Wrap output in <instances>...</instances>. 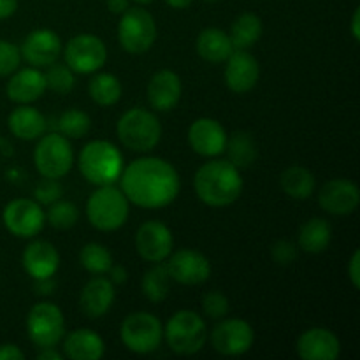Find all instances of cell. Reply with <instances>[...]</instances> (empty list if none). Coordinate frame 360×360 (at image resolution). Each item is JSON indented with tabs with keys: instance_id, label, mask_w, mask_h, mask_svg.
Listing matches in <instances>:
<instances>
[{
	"instance_id": "obj_6",
	"label": "cell",
	"mask_w": 360,
	"mask_h": 360,
	"mask_svg": "<svg viewBox=\"0 0 360 360\" xmlns=\"http://www.w3.org/2000/svg\"><path fill=\"white\" fill-rule=\"evenodd\" d=\"M164 336L174 354L195 355L206 345L207 327L199 313L181 309L167 320Z\"/></svg>"
},
{
	"instance_id": "obj_19",
	"label": "cell",
	"mask_w": 360,
	"mask_h": 360,
	"mask_svg": "<svg viewBox=\"0 0 360 360\" xmlns=\"http://www.w3.org/2000/svg\"><path fill=\"white\" fill-rule=\"evenodd\" d=\"M188 144L200 157H218L225 151L227 132L214 118H199L190 125Z\"/></svg>"
},
{
	"instance_id": "obj_27",
	"label": "cell",
	"mask_w": 360,
	"mask_h": 360,
	"mask_svg": "<svg viewBox=\"0 0 360 360\" xmlns=\"http://www.w3.org/2000/svg\"><path fill=\"white\" fill-rule=\"evenodd\" d=\"M195 48L200 58L210 63L225 62L234 51L229 34L220 28H204L197 37Z\"/></svg>"
},
{
	"instance_id": "obj_44",
	"label": "cell",
	"mask_w": 360,
	"mask_h": 360,
	"mask_svg": "<svg viewBox=\"0 0 360 360\" xmlns=\"http://www.w3.org/2000/svg\"><path fill=\"white\" fill-rule=\"evenodd\" d=\"M108 273H109V280H111L112 285H123L127 283V280H129V273H127L125 267L122 266H111V269H109Z\"/></svg>"
},
{
	"instance_id": "obj_16",
	"label": "cell",
	"mask_w": 360,
	"mask_h": 360,
	"mask_svg": "<svg viewBox=\"0 0 360 360\" xmlns=\"http://www.w3.org/2000/svg\"><path fill=\"white\" fill-rule=\"evenodd\" d=\"M20 51L21 58L30 63L32 67L46 69L58 60L60 53H62V39L49 28H37L25 37L23 44L20 46Z\"/></svg>"
},
{
	"instance_id": "obj_28",
	"label": "cell",
	"mask_w": 360,
	"mask_h": 360,
	"mask_svg": "<svg viewBox=\"0 0 360 360\" xmlns=\"http://www.w3.org/2000/svg\"><path fill=\"white\" fill-rule=\"evenodd\" d=\"M333 241V229L323 218H311L299 229L297 246L306 253H322L329 248Z\"/></svg>"
},
{
	"instance_id": "obj_22",
	"label": "cell",
	"mask_w": 360,
	"mask_h": 360,
	"mask_svg": "<svg viewBox=\"0 0 360 360\" xmlns=\"http://www.w3.org/2000/svg\"><path fill=\"white\" fill-rule=\"evenodd\" d=\"M46 77L42 70L37 67H27V69H18L11 74L7 81L6 94L9 101L14 104H32L39 101L46 94Z\"/></svg>"
},
{
	"instance_id": "obj_42",
	"label": "cell",
	"mask_w": 360,
	"mask_h": 360,
	"mask_svg": "<svg viewBox=\"0 0 360 360\" xmlns=\"http://www.w3.org/2000/svg\"><path fill=\"white\" fill-rule=\"evenodd\" d=\"M348 278L352 281V287L360 288V252L355 250L348 264Z\"/></svg>"
},
{
	"instance_id": "obj_46",
	"label": "cell",
	"mask_w": 360,
	"mask_h": 360,
	"mask_svg": "<svg viewBox=\"0 0 360 360\" xmlns=\"http://www.w3.org/2000/svg\"><path fill=\"white\" fill-rule=\"evenodd\" d=\"M18 11V0H0V20H7Z\"/></svg>"
},
{
	"instance_id": "obj_5",
	"label": "cell",
	"mask_w": 360,
	"mask_h": 360,
	"mask_svg": "<svg viewBox=\"0 0 360 360\" xmlns=\"http://www.w3.org/2000/svg\"><path fill=\"white\" fill-rule=\"evenodd\" d=\"M129 199L122 188H116L115 185L98 186L86 202V217L90 225H94L97 231L112 232L122 229L129 220L130 206Z\"/></svg>"
},
{
	"instance_id": "obj_13",
	"label": "cell",
	"mask_w": 360,
	"mask_h": 360,
	"mask_svg": "<svg viewBox=\"0 0 360 360\" xmlns=\"http://www.w3.org/2000/svg\"><path fill=\"white\" fill-rule=\"evenodd\" d=\"M255 333L248 322L241 319H225L211 333L214 350L227 357H238L253 347Z\"/></svg>"
},
{
	"instance_id": "obj_35",
	"label": "cell",
	"mask_w": 360,
	"mask_h": 360,
	"mask_svg": "<svg viewBox=\"0 0 360 360\" xmlns=\"http://www.w3.org/2000/svg\"><path fill=\"white\" fill-rule=\"evenodd\" d=\"M56 127H58V132L67 139H81V137L88 136V132L91 130V120L81 109H69L60 115Z\"/></svg>"
},
{
	"instance_id": "obj_17",
	"label": "cell",
	"mask_w": 360,
	"mask_h": 360,
	"mask_svg": "<svg viewBox=\"0 0 360 360\" xmlns=\"http://www.w3.org/2000/svg\"><path fill=\"white\" fill-rule=\"evenodd\" d=\"M359 186L350 179H330L319 192L320 207L334 217H347V214L354 213L359 207Z\"/></svg>"
},
{
	"instance_id": "obj_7",
	"label": "cell",
	"mask_w": 360,
	"mask_h": 360,
	"mask_svg": "<svg viewBox=\"0 0 360 360\" xmlns=\"http://www.w3.org/2000/svg\"><path fill=\"white\" fill-rule=\"evenodd\" d=\"M118 41L130 55H144L157 41V23L144 7H129L118 23Z\"/></svg>"
},
{
	"instance_id": "obj_37",
	"label": "cell",
	"mask_w": 360,
	"mask_h": 360,
	"mask_svg": "<svg viewBox=\"0 0 360 360\" xmlns=\"http://www.w3.org/2000/svg\"><path fill=\"white\" fill-rule=\"evenodd\" d=\"M44 77H46V86L49 88V90H53L55 94H60V95H67L72 91L74 88V83H76V79H74V72L70 70V67L67 65V63H51V65L46 67V72H44Z\"/></svg>"
},
{
	"instance_id": "obj_50",
	"label": "cell",
	"mask_w": 360,
	"mask_h": 360,
	"mask_svg": "<svg viewBox=\"0 0 360 360\" xmlns=\"http://www.w3.org/2000/svg\"><path fill=\"white\" fill-rule=\"evenodd\" d=\"M167 6H171L172 9H186V7L192 6L195 0H165Z\"/></svg>"
},
{
	"instance_id": "obj_3",
	"label": "cell",
	"mask_w": 360,
	"mask_h": 360,
	"mask_svg": "<svg viewBox=\"0 0 360 360\" xmlns=\"http://www.w3.org/2000/svg\"><path fill=\"white\" fill-rule=\"evenodd\" d=\"M123 167L122 151L109 141H90L79 153L81 174L95 186L115 185L122 176Z\"/></svg>"
},
{
	"instance_id": "obj_31",
	"label": "cell",
	"mask_w": 360,
	"mask_h": 360,
	"mask_svg": "<svg viewBox=\"0 0 360 360\" xmlns=\"http://www.w3.org/2000/svg\"><path fill=\"white\" fill-rule=\"evenodd\" d=\"M225 153H227L229 162L234 164L238 169L250 167L259 157V148H257L255 139L248 132H236L232 137H227L225 144Z\"/></svg>"
},
{
	"instance_id": "obj_21",
	"label": "cell",
	"mask_w": 360,
	"mask_h": 360,
	"mask_svg": "<svg viewBox=\"0 0 360 360\" xmlns=\"http://www.w3.org/2000/svg\"><path fill=\"white\" fill-rule=\"evenodd\" d=\"M181 77L174 70L162 69L151 76L146 88V97L155 111H172L181 101Z\"/></svg>"
},
{
	"instance_id": "obj_10",
	"label": "cell",
	"mask_w": 360,
	"mask_h": 360,
	"mask_svg": "<svg viewBox=\"0 0 360 360\" xmlns=\"http://www.w3.org/2000/svg\"><path fill=\"white\" fill-rule=\"evenodd\" d=\"M27 333L37 348H53L65 336L62 309L51 302H39L28 311Z\"/></svg>"
},
{
	"instance_id": "obj_8",
	"label": "cell",
	"mask_w": 360,
	"mask_h": 360,
	"mask_svg": "<svg viewBox=\"0 0 360 360\" xmlns=\"http://www.w3.org/2000/svg\"><path fill=\"white\" fill-rule=\"evenodd\" d=\"M34 164L42 178H63L74 165L72 144L60 132L44 134L34 150Z\"/></svg>"
},
{
	"instance_id": "obj_18",
	"label": "cell",
	"mask_w": 360,
	"mask_h": 360,
	"mask_svg": "<svg viewBox=\"0 0 360 360\" xmlns=\"http://www.w3.org/2000/svg\"><path fill=\"white\" fill-rule=\"evenodd\" d=\"M225 65V84L234 94H248L257 86L260 77V65L255 56L246 49L231 53Z\"/></svg>"
},
{
	"instance_id": "obj_25",
	"label": "cell",
	"mask_w": 360,
	"mask_h": 360,
	"mask_svg": "<svg viewBox=\"0 0 360 360\" xmlns=\"http://www.w3.org/2000/svg\"><path fill=\"white\" fill-rule=\"evenodd\" d=\"M7 127L18 139L37 141L46 134L48 122L39 109L28 104H20V108H14L11 111L9 118H7Z\"/></svg>"
},
{
	"instance_id": "obj_15",
	"label": "cell",
	"mask_w": 360,
	"mask_h": 360,
	"mask_svg": "<svg viewBox=\"0 0 360 360\" xmlns=\"http://www.w3.org/2000/svg\"><path fill=\"white\" fill-rule=\"evenodd\" d=\"M169 274L172 281H178L181 285H200L210 280L211 264L206 255H202L197 250L183 248L167 257Z\"/></svg>"
},
{
	"instance_id": "obj_32",
	"label": "cell",
	"mask_w": 360,
	"mask_h": 360,
	"mask_svg": "<svg viewBox=\"0 0 360 360\" xmlns=\"http://www.w3.org/2000/svg\"><path fill=\"white\" fill-rule=\"evenodd\" d=\"M88 94L95 104L102 108L115 105L122 98L123 88L118 77L111 72H101L94 76L88 83Z\"/></svg>"
},
{
	"instance_id": "obj_20",
	"label": "cell",
	"mask_w": 360,
	"mask_h": 360,
	"mask_svg": "<svg viewBox=\"0 0 360 360\" xmlns=\"http://www.w3.org/2000/svg\"><path fill=\"white\" fill-rule=\"evenodd\" d=\"M295 350L302 360H336L341 354V343L333 330L313 327L299 336Z\"/></svg>"
},
{
	"instance_id": "obj_9",
	"label": "cell",
	"mask_w": 360,
	"mask_h": 360,
	"mask_svg": "<svg viewBox=\"0 0 360 360\" xmlns=\"http://www.w3.org/2000/svg\"><path fill=\"white\" fill-rule=\"evenodd\" d=\"M120 336L127 350L146 355L157 350L164 340V326L155 315L137 311L127 316L120 327Z\"/></svg>"
},
{
	"instance_id": "obj_11",
	"label": "cell",
	"mask_w": 360,
	"mask_h": 360,
	"mask_svg": "<svg viewBox=\"0 0 360 360\" xmlns=\"http://www.w3.org/2000/svg\"><path fill=\"white\" fill-rule=\"evenodd\" d=\"M108 60L104 41L94 34L74 35L65 46V63L72 72L94 74L102 69Z\"/></svg>"
},
{
	"instance_id": "obj_36",
	"label": "cell",
	"mask_w": 360,
	"mask_h": 360,
	"mask_svg": "<svg viewBox=\"0 0 360 360\" xmlns=\"http://www.w3.org/2000/svg\"><path fill=\"white\" fill-rule=\"evenodd\" d=\"M79 220V211L77 206L70 200H55L49 204V210L46 213V221L51 227L58 229V231H69Z\"/></svg>"
},
{
	"instance_id": "obj_34",
	"label": "cell",
	"mask_w": 360,
	"mask_h": 360,
	"mask_svg": "<svg viewBox=\"0 0 360 360\" xmlns=\"http://www.w3.org/2000/svg\"><path fill=\"white\" fill-rule=\"evenodd\" d=\"M79 262L90 274H108L112 266V255L101 243H88L81 248Z\"/></svg>"
},
{
	"instance_id": "obj_39",
	"label": "cell",
	"mask_w": 360,
	"mask_h": 360,
	"mask_svg": "<svg viewBox=\"0 0 360 360\" xmlns=\"http://www.w3.org/2000/svg\"><path fill=\"white\" fill-rule=\"evenodd\" d=\"M21 51L16 44L0 39V77L11 76L14 70L20 69Z\"/></svg>"
},
{
	"instance_id": "obj_41",
	"label": "cell",
	"mask_w": 360,
	"mask_h": 360,
	"mask_svg": "<svg viewBox=\"0 0 360 360\" xmlns=\"http://www.w3.org/2000/svg\"><path fill=\"white\" fill-rule=\"evenodd\" d=\"M271 257L278 266H290L297 259V246L287 239H280L271 246Z\"/></svg>"
},
{
	"instance_id": "obj_48",
	"label": "cell",
	"mask_w": 360,
	"mask_h": 360,
	"mask_svg": "<svg viewBox=\"0 0 360 360\" xmlns=\"http://www.w3.org/2000/svg\"><path fill=\"white\" fill-rule=\"evenodd\" d=\"M35 359H39V360H62V354H60V352H56L55 347H53V348H41V352L35 355Z\"/></svg>"
},
{
	"instance_id": "obj_51",
	"label": "cell",
	"mask_w": 360,
	"mask_h": 360,
	"mask_svg": "<svg viewBox=\"0 0 360 360\" xmlns=\"http://www.w3.org/2000/svg\"><path fill=\"white\" fill-rule=\"evenodd\" d=\"M136 4H139V6H148V4L155 2V0H134Z\"/></svg>"
},
{
	"instance_id": "obj_29",
	"label": "cell",
	"mask_w": 360,
	"mask_h": 360,
	"mask_svg": "<svg viewBox=\"0 0 360 360\" xmlns=\"http://www.w3.org/2000/svg\"><path fill=\"white\" fill-rule=\"evenodd\" d=\"M281 190L287 193L292 199H308L313 195L316 188V179L311 171L301 165H292V167L285 169L280 176Z\"/></svg>"
},
{
	"instance_id": "obj_52",
	"label": "cell",
	"mask_w": 360,
	"mask_h": 360,
	"mask_svg": "<svg viewBox=\"0 0 360 360\" xmlns=\"http://www.w3.org/2000/svg\"><path fill=\"white\" fill-rule=\"evenodd\" d=\"M204 2H210V4H214V2H220V0H204Z\"/></svg>"
},
{
	"instance_id": "obj_30",
	"label": "cell",
	"mask_w": 360,
	"mask_h": 360,
	"mask_svg": "<svg viewBox=\"0 0 360 360\" xmlns=\"http://www.w3.org/2000/svg\"><path fill=\"white\" fill-rule=\"evenodd\" d=\"M262 20L253 13H243L232 23L229 37L234 49H248L257 44L262 35Z\"/></svg>"
},
{
	"instance_id": "obj_43",
	"label": "cell",
	"mask_w": 360,
	"mask_h": 360,
	"mask_svg": "<svg viewBox=\"0 0 360 360\" xmlns=\"http://www.w3.org/2000/svg\"><path fill=\"white\" fill-rule=\"evenodd\" d=\"M0 360H25V354L13 343L0 345Z\"/></svg>"
},
{
	"instance_id": "obj_47",
	"label": "cell",
	"mask_w": 360,
	"mask_h": 360,
	"mask_svg": "<svg viewBox=\"0 0 360 360\" xmlns=\"http://www.w3.org/2000/svg\"><path fill=\"white\" fill-rule=\"evenodd\" d=\"M105 4L112 14H120V16L130 7V0H105Z\"/></svg>"
},
{
	"instance_id": "obj_24",
	"label": "cell",
	"mask_w": 360,
	"mask_h": 360,
	"mask_svg": "<svg viewBox=\"0 0 360 360\" xmlns=\"http://www.w3.org/2000/svg\"><path fill=\"white\" fill-rule=\"evenodd\" d=\"M21 264L32 280H42V278L55 276L60 266V255L51 243L32 241L25 248Z\"/></svg>"
},
{
	"instance_id": "obj_1",
	"label": "cell",
	"mask_w": 360,
	"mask_h": 360,
	"mask_svg": "<svg viewBox=\"0 0 360 360\" xmlns=\"http://www.w3.org/2000/svg\"><path fill=\"white\" fill-rule=\"evenodd\" d=\"M122 192L143 210H160L178 197L181 181L174 165L158 157H141L123 167Z\"/></svg>"
},
{
	"instance_id": "obj_2",
	"label": "cell",
	"mask_w": 360,
	"mask_h": 360,
	"mask_svg": "<svg viewBox=\"0 0 360 360\" xmlns=\"http://www.w3.org/2000/svg\"><path fill=\"white\" fill-rule=\"evenodd\" d=\"M239 169L229 160H211L200 165L193 178L195 193L206 206L227 207L239 199L243 192Z\"/></svg>"
},
{
	"instance_id": "obj_4",
	"label": "cell",
	"mask_w": 360,
	"mask_h": 360,
	"mask_svg": "<svg viewBox=\"0 0 360 360\" xmlns=\"http://www.w3.org/2000/svg\"><path fill=\"white\" fill-rule=\"evenodd\" d=\"M118 139L127 150L136 153H148L155 150L162 139V123L148 109L134 108L122 115L116 123Z\"/></svg>"
},
{
	"instance_id": "obj_40",
	"label": "cell",
	"mask_w": 360,
	"mask_h": 360,
	"mask_svg": "<svg viewBox=\"0 0 360 360\" xmlns=\"http://www.w3.org/2000/svg\"><path fill=\"white\" fill-rule=\"evenodd\" d=\"M63 193V186L60 185L58 179L53 178H44L34 190V197L39 204H44L49 206L55 200H58Z\"/></svg>"
},
{
	"instance_id": "obj_45",
	"label": "cell",
	"mask_w": 360,
	"mask_h": 360,
	"mask_svg": "<svg viewBox=\"0 0 360 360\" xmlns=\"http://www.w3.org/2000/svg\"><path fill=\"white\" fill-rule=\"evenodd\" d=\"M34 281H35L34 288H35V292H37V294L49 295V294H53V292H55L56 283H55V280H53V276L51 278H42V280H34Z\"/></svg>"
},
{
	"instance_id": "obj_12",
	"label": "cell",
	"mask_w": 360,
	"mask_h": 360,
	"mask_svg": "<svg viewBox=\"0 0 360 360\" xmlns=\"http://www.w3.org/2000/svg\"><path fill=\"white\" fill-rule=\"evenodd\" d=\"M4 227L13 236L30 239L42 231L46 224V213L41 204L34 199H14L6 204L2 211Z\"/></svg>"
},
{
	"instance_id": "obj_26",
	"label": "cell",
	"mask_w": 360,
	"mask_h": 360,
	"mask_svg": "<svg viewBox=\"0 0 360 360\" xmlns=\"http://www.w3.org/2000/svg\"><path fill=\"white\" fill-rule=\"evenodd\" d=\"M63 352L70 360H98L104 357L102 338L91 329H76L63 336Z\"/></svg>"
},
{
	"instance_id": "obj_49",
	"label": "cell",
	"mask_w": 360,
	"mask_h": 360,
	"mask_svg": "<svg viewBox=\"0 0 360 360\" xmlns=\"http://www.w3.org/2000/svg\"><path fill=\"white\" fill-rule=\"evenodd\" d=\"M352 35H354L355 41H359L360 39V9L357 7L354 13V16H352Z\"/></svg>"
},
{
	"instance_id": "obj_23",
	"label": "cell",
	"mask_w": 360,
	"mask_h": 360,
	"mask_svg": "<svg viewBox=\"0 0 360 360\" xmlns=\"http://www.w3.org/2000/svg\"><path fill=\"white\" fill-rule=\"evenodd\" d=\"M115 285L111 283V280L104 278L102 274H97L81 290V311L88 319H101V316H104L111 309L112 302H115Z\"/></svg>"
},
{
	"instance_id": "obj_38",
	"label": "cell",
	"mask_w": 360,
	"mask_h": 360,
	"mask_svg": "<svg viewBox=\"0 0 360 360\" xmlns=\"http://www.w3.org/2000/svg\"><path fill=\"white\" fill-rule=\"evenodd\" d=\"M229 309H231V304H229V299L225 297L221 292L213 290L207 292L202 297V313L207 316V319L213 320H221L229 315Z\"/></svg>"
},
{
	"instance_id": "obj_14",
	"label": "cell",
	"mask_w": 360,
	"mask_h": 360,
	"mask_svg": "<svg viewBox=\"0 0 360 360\" xmlns=\"http://www.w3.org/2000/svg\"><path fill=\"white\" fill-rule=\"evenodd\" d=\"M137 253L148 262H164L174 248V238L162 221H144L136 234Z\"/></svg>"
},
{
	"instance_id": "obj_33",
	"label": "cell",
	"mask_w": 360,
	"mask_h": 360,
	"mask_svg": "<svg viewBox=\"0 0 360 360\" xmlns=\"http://www.w3.org/2000/svg\"><path fill=\"white\" fill-rule=\"evenodd\" d=\"M171 283L172 278L169 274L167 266L162 262H157L151 269H148L144 273L143 281H141V288H143L144 297L157 304V302H162L167 299L169 292H171Z\"/></svg>"
}]
</instances>
